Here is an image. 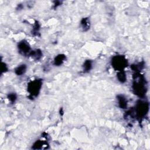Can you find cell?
<instances>
[{"label": "cell", "mask_w": 150, "mask_h": 150, "mask_svg": "<svg viewBox=\"0 0 150 150\" xmlns=\"http://www.w3.org/2000/svg\"><path fill=\"white\" fill-rule=\"evenodd\" d=\"M27 70V66L25 64H22L17 66L15 69V73L17 76H22L25 73Z\"/></svg>", "instance_id": "obj_10"}, {"label": "cell", "mask_w": 150, "mask_h": 150, "mask_svg": "<svg viewBox=\"0 0 150 150\" xmlns=\"http://www.w3.org/2000/svg\"><path fill=\"white\" fill-rule=\"evenodd\" d=\"M18 52L22 56H29L30 52H32L29 43L26 40H22L20 41L18 44Z\"/></svg>", "instance_id": "obj_5"}, {"label": "cell", "mask_w": 150, "mask_h": 150, "mask_svg": "<svg viewBox=\"0 0 150 150\" xmlns=\"http://www.w3.org/2000/svg\"><path fill=\"white\" fill-rule=\"evenodd\" d=\"M47 146H48L47 143L42 140H37L32 145V148L34 149H43V148H47Z\"/></svg>", "instance_id": "obj_9"}, {"label": "cell", "mask_w": 150, "mask_h": 150, "mask_svg": "<svg viewBox=\"0 0 150 150\" xmlns=\"http://www.w3.org/2000/svg\"><path fill=\"white\" fill-rule=\"evenodd\" d=\"M131 67L135 72H139V71H141L143 69L144 64L142 63H137V64H132L131 66Z\"/></svg>", "instance_id": "obj_14"}, {"label": "cell", "mask_w": 150, "mask_h": 150, "mask_svg": "<svg viewBox=\"0 0 150 150\" xmlns=\"http://www.w3.org/2000/svg\"><path fill=\"white\" fill-rule=\"evenodd\" d=\"M146 83L143 75L139 72H135L133 76L132 88L134 93L137 96L142 97L145 96L146 91Z\"/></svg>", "instance_id": "obj_1"}, {"label": "cell", "mask_w": 150, "mask_h": 150, "mask_svg": "<svg viewBox=\"0 0 150 150\" xmlns=\"http://www.w3.org/2000/svg\"><path fill=\"white\" fill-rule=\"evenodd\" d=\"M8 100L10 101V102H11L12 103H13L15 102V101L17 99V96L15 93H9L8 94V96H7Z\"/></svg>", "instance_id": "obj_15"}, {"label": "cell", "mask_w": 150, "mask_h": 150, "mask_svg": "<svg viewBox=\"0 0 150 150\" xmlns=\"http://www.w3.org/2000/svg\"><path fill=\"white\" fill-rule=\"evenodd\" d=\"M117 99L118 100V104L120 108L126 109L127 108L128 101L127 98L122 94H119L117 96Z\"/></svg>", "instance_id": "obj_6"}, {"label": "cell", "mask_w": 150, "mask_h": 150, "mask_svg": "<svg viewBox=\"0 0 150 150\" xmlns=\"http://www.w3.org/2000/svg\"><path fill=\"white\" fill-rule=\"evenodd\" d=\"M93 67V62L90 60H86L83 65V71L84 73H88L89 72Z\"/></svg>", "instance_id": "obj_13"}, {"label": "cell", "mask_w": 150, "mask_h": 150, "mask_svg": "<svg viewBox=\"0 0 150 150\" xmlns=\"http://www.w3.org/2000/svg\"><path fill=\"white\" fill-rule=\"evenodd\" d=\"M111 63L113 69L117 71L124 70L125 68L128 66L127 59L122 55L113 56L111 59Z\"/></svg>", "instance_id": "obj_3"}, {"label": "cell", "mask_w": 150, "mask_h": 150, "mask_svg": "<svg viewBox=\"0 0 150 150\" xmlns=\"http://www.w3.org/2000/svg\"><path fill=\"white\" fill-rule=\"evenodd\" d=\"M8 67L6 65V64L5 63L2 62L1 63V74H2L3 73H5L8 71Z\"/></svg>", "instance_id": "obj_17"}, {"label": "cell", "mask_w": 150, "mask_h": 150, "mask_svg": "<svg viewBox=\"0 0 150 150\" xmlns=\"http://www.w3.org/2000/svg\"><path fill=\"white\" fill-rule=\"evenodd\" d=\"M80 26L84 32L89 30L90 28V21L88 18H83L80 21Z\"/></svg>", "instance_id": "obj_8"}, {"label": "cell", "mask_w": 150, "mask_h": 150, "mask_svg": "<svg viewBox=\"0 0 150 150\" xmlns=\"http://www.w3.org/2000/svg\"><path fill=\"white\" fill-rule=\"evenodd\" d=\"M42 80L41 79H35L28 83V92L29 93V97L34 99L39 95L42 87Z\"/></svg>", "instance_id": "obj_2"}, {"label": "cell", "mask_w": 150, "mask_h": 150, "mask_svg": "<svg viewBox=\"0 0 150 150\" xmlns=\"http://www.w3.org/2000/svg\"><path fill=\"white\" fill-rule=\"evenodd\" d=\"M39 29H40V25L38 23V21H36L35 23V25H34V27L33 28V30H32V33L34 35V34H36V35H38L37 33H39Z\"/></svg>", "instance_id": "obj_16"}, {"label": "cell", "mask_w": 150, "mask_h": 150, "mask_svg": "<svg viewBox=\"0 0 150 150\" xmlns=\"http://www.w3.org/2000/svg\"><path fill=\"white\" fill-rule=\"evenodd\" d=\"M42 52L40 49H36L35 50H32L30 52L29 56L32 57L35 60H40L42 57Z\"/></svg>", "instance_id": "obj_11"}, {"label": "cell", "mask_w": 150, "mask_h": 150, "mask_svg": "<svg viewBox=\"0 0 150 150\" xmlns=\"http://www.w3.org/2000/svg\"><path fill=\"white\" fill-rule=\"evenodd\" d=\"M66 56L64 54H59L57 55L53 60V64L56 66H61L66 60Z\"/></svg>", "instance_id": "obj_7"}, {"label": "cell", "mask_w": 150, "mask_h": 150, "mask_svg": "<svg viewBox=\"0 0 150 150\" xmlns=\"http://www.w3.org/2000/svg\"><path fill=\"white\" fill-rule=\"evenodd\" d=\"M149 110V104L146 101H139L136 105V108L134 110L135 116L138 119L141 120L145 117L148 113Z\"/></svg>", "instance_id": "obj_4"}, {"label": "cell", "mask_w": 150, "mask_h": 150, "mask_svg": "<svg viewBox=\"0 0 150 150\" xmlns=\"http://www.w3.org/2000/svg\"><path fill=\"white\" fill-rule=\"evenodd\" d=\"M117 78L120 83H124L127 81V75L125 71L124 70L118 71L117 73Z\"/></svg>", "instance_id": "obj_12"}]
</instances>
